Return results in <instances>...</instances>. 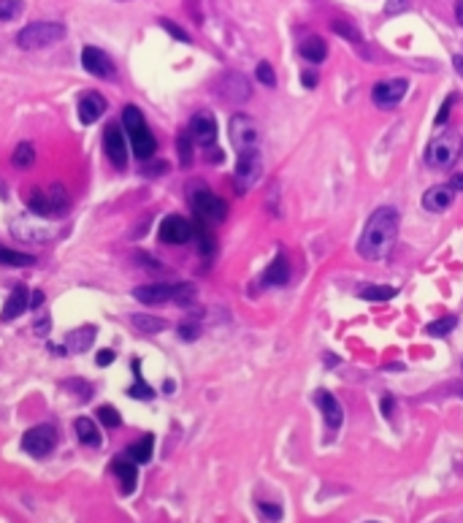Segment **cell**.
<instances>
[{
	"mask_svg": "<svg viewBox=\"0 0 463 523\" xmlns=\"http://www.w3.org/2000/svg\"><path fill=\"white\" fill-rule=\"evenodd\" d=\"M398 223H401V217H398L395 209H390V206L377 209L368 217L363 233H361V242H358L361 258H366V260L385 258L393 247V242H395V236H398Z\"/></svg>",
	"mask_w": 463,
	"mask_h": 523,
	"instance_id": "6da1fadb",
	"label": "cell"
},
{
	"mask_svg": "<svg viewBox=\"0 0 463 523\" xmlns=\"http://www.w3.org/2000/svg\"><path fill=\"white\" fill-rule=\"evenodd\" d=\"M122 127L127 130L133 155H136L139 160H149V157L155 155V150H157V141H155V136H152V130H149V125H146L144 114H141L139 106H130V103H127V106L122 109Z\"/></svg>",
	"mask_w": 463,
	"mask_h": 523,
	"instance_id": "7a4b0ae2",
	"label": "cell"
},
{
	"mask_svg": "<svg viewBox=\"0 0 463 523\" xmlns=\"http://www.w3.org/2000/svg\"><path fill=\"white\" fill-rule=\"evenodd\" d=\"M133 296L141 304H166V301H176L182 306H190L195 301V285L190 282H152V285H141L133 290Z\"/></svg>",
	"mask_w": 463,
	"mask_h": 523,
	"instance_id": "3957f363",
	"label": "cell"
},
{
	"mask_svg": "<svg viewBox=\"0 0 463 523\" xmlns=\"http://www.w3.org/2000/svg\"><path fill=\"white\" fill-rule=\"evenodd\" d=\"M68 206H71V198L63 185H52L49 190L30 187V193H27V209L36 217H60L68 212Z\"/></svg>",
	"mask_w": 463,
	"mask_h": 523,
	"instance_id": "277c9868",
	"label": "cell"
},
{
	"mask_svg": "<svg viewBox=\"0 0 463 523\" xmlns=\"http://www.w3.org/2000/svg\"><path fill=\"white\" fill-rule=\"evenodd\" d=\"M63 38H65V25L63 22H30V25L17 33V47L24 52L47 49V47H54Z\"/></svg>",
	"mask_w": 463,
	"mask_h": 523,
	"instance_id": "5b68a950",
	"label": "cell"
},
{
	"mask_svg": "<svg viewBox=\"0 0 463 523\" xmlns=\"http://www.w3.org/2000/svg\"><path fill=\"white\" fill-rule=\"evenodd\" d=\"M461 155V136L455 130H441L439 136L431 139L425 150V163L431 169H450Z\"/></svg>",
	"mask_w": 463,
	"mask_h": 523,
	"instance_id": "8992f818",
	"label": "cell"
},
{
	"mask_svg": "<svg viewBox=\"0 0 463 523\" xmlns=\"http://www.w3.org/2000/svg\"><path fill=\"white\" fill-rule=\"evenodd\" d=\"M190 203H193V212L198 214V220H203V223H222L228 217V203L206 187L190 190Z\"/></svg>",
	"mask_w": 463,
	"mask_h": 523,
	"instance_id": "52a82bcc",
	"label": "cell"
},
{
	"mask_svg": "<svg viewBox=\"0 0 463 523\" xmlns=\"http://www.w3.org/2000/svg\"><path fill=\"white\" fill-rule=\"evenodd\" d=\"M54 448H57V428L52 423L33 426L22 434V450L33 458H47Z\"/></svg>",
	"mask_w": 463,
	"mask_h": 523,
	"instance_id": "ba28073f",
	"label": "cell"
},
{
	"mask_svg": "<svg viewBox=\"0 0 463 523\" xmlns=\"http://www.w3.org/2000/svg\"><path fill=\"white\" fill-rule=\"evenodd\" d=\"M228 136H230V144L236 147V152H239V155H242V152L258 150V139H260V133H258V125H255V120H252V117H246V114H233V117H230Z\"/></svg>",
	"mask_w": 463,
	"mask_h": 523,
	"instance_id": "9c48e42d",
	"label": "cell"
},
{
	"mask_svg": "<svg viewBox=\"0 0 463 523\" xmlns=\"http://www.w3.org/2000/svg\"><path fill=\"white\" fill-rule=\"evenodd\" d=\"M263 174V157L260 152H242L239 155V163H236V174H233V185H236V193H246L255 187V182Z\"/></svg>",
	"mask_w": 463,
	"mask_h": 523,
	"instance_id": "30bf717a",
	"label": "cell"
},
{
	"mask_svg": "<svg viewBox=\"0 0 463 523\" xmlns=\"http://www.w3.org/2000/svg\"><path fill=\"white\" fill-rule=\"evenodd\" d=\"M407 90H409V81H407V79H385V81L374 84L371 100H374L379 109H393V106H398V103L404 100Z\"/></svg>",
	"mask_w": 463,
	"mask_h": 523,
	"instance_id": "8fae6325",
	"label": "cell"
},
{
	"mask_svg": "<svg viewBox=\"0 0 463 523\" xmlns=\"http://www.w3.org/2000/svg\"><path fill=\"white\" fill-rule=\"evenodd\" d=\"M103 152L114 163V169H125L127 166V141H125L122 125L117 123L106 125V130H103Z\"/></svg>",
	"mask_w": 463,
	"mask_h": 523,
	"instance_id": "7c38bea8",
	"label": "cell"
},
{
	"mask_svg": "<svg viewBox=\"0 0 463 523\" xmlns=\"http://www.w3.org/2000/svg\"><path fill=\"white\" fill-rule=\"evenodd\" d=\"M195 236V225L179 214H171L160 223V242L166 244H187Z\"/></svg>",
	"mask_w": 463,
	"mask_h": 523,
	"instance_id": "4fadbf2b",
	"label": "cell"
},
{
	"mask_svg": "<svg viewBox=\"0 0 463 523\" xmlns=\"http://www.w3.org/2000/svg\"><path fill=\"white\" fill-rule=\"evenodd\" d=\"M190 136H193V141H198L201 147H214V141H217V120H214V114L212 111H195L193 120H190Z\"/></svg>",
	"mask_w": 463,
	"mask_h": 523,
	"instance_id": "5bb4252c",
	"label": "cell"
},
{
	"mask_svg": "<svg viewBox=\"0 0 463 523\" xmlns=\"http://www.w3.org/2000/svg\"><path fill=\"white\" fill-rule=\"evenodd\" d=\"M81 65H84L87 74L97 76V79H111V76L117 74L114 60L103 49H97V47H84L81 49Z\"/></svg>",
	"mask_w": 463,
	"mask_h": 523,
	"instance_id": "9a60e30c",
	"label": "cell"
},
{
	"mask_svg": "<svg viewBox=\"0 0 463 523\" xmlns=\"http://www.w3.org/2000/svg\"><path fill=\"white\" fill-rule=\"evenodd\" d=\"M217 93H219V95H222L225 100L242 103V100H246L249 95H252V87H249L246 76L236 74V71H230V74H225V76H222V79L217 81Z\"/></svg>",
	"mask_w": 463,
	"mask_h": 523,
	"instance_id": "2e32d148",
	"label": "cell"
},
{
	"mask_svg": "<svg viewBox=\"0 0 463 523\" xmlns=\"http://www.w3.org/2000/svg\"><path fill=\"white\" fill-rule=\"evenodd\" d=\"M315 404L320 407V412L325 418V426L336 434L341 428V421H344V409H341L339 399L333 393H328V391H315Z\"/></svg>",
	"mask_w": 463,
	"mask_h": 523,
	"instance_id": "e0dca14e",
	"label": "cell"
},
{
	"mask_svg": "<svg viewBox=\"0 0 463 523\" xmlns=\"http://www.w3.org/2000/svg\"><path fill=\"white\" fill-rule=\"evenodd\" d=\"M11 231L22 242H49V239H54V228L47 223L36 225L30 220H17V223H11Z\"/></svg>",
	"mask_w": 463,
	"mask_h": 523,
	"instance_id": "ac0fdd59",
	"label": "cell"
},
{
	"mask_svg": "<svg viewBox=\"0 0 463 523\" xmlns=\"http://www.w3.org/2000/svg\"><path fill=\"white\" fill-rule=\"evenodd\" d=\"M111 472L117 474V480H120L122 494L130 497V494L136 491V483H139V464H133L127 455H125V458H114Z\"/></svg>",
	"mask_w": 463,
	"mask_h": 523,
	"instance_id": "d6986e66",
	"label": "cell"
},
{
	"mask_svg": "<svg viewBox=\"0 0 463 523\" xmlns=\"http://www.w3.org/2000/svg\"><path fill=\"white\" fill-rule=\"evenodd\" d=\"M27 306H30V293H27L24 285H17V288L8 293V299H6V306H3V312H0V320H6V323H8V320H17Z\"/></svg>",
	"mask_w": 463,
	"mask_h": 523,
	"instance_id": "ffe728a7",
	"label": "cell"
},
{
	"mask_svg": "<svg viewBox=\"0 0 463 523\" xmlns=\"http://www.w3.org/2000/svg\"><path fill=\"white\" fill-rule=\"evenodd\" d=\"M106 111V100L100 93H84L79 100V120L81 125H93L95 120H100V114Z\"/></svg>",
	"mask_w": 463,
	"mask_h": 523,
	"instance_id": "44dd1931",
	"label": "cell"
},
{
	"mask_svg": "<svg viewBox=\"0 0 463 523\" xmlns=\"http://www.w3.org/2000/svg\"><path fill=\"white\" fill-rule=\"evenodd\" d=\"M453 198H455V193L450 190V185H437V187L425 190V196H423V206H425L428 212L439 214V212H444V209L453 203Z\"/></svg>",
	"mask_w": 463,
	"mask_h": 523,
	"instance_id": "7402d4cb",
	"label": "cell"
},
{
	"mask_svg": "<svg viewBox=\"0 0 463 523\" xmlns=\"http://www.w3.org/2000/svg\"><path fill=\"white\" fill-rule=\"evenodd\" d=\"M288 282H290V263H288V255L279 252L274 263L263 272V285H288Z\"/></svg>",
	"mask_w": 463,
	"mask_h": 523,
	"instance_id": "603a6c76",
	"label": "cell"
},
{
	"mask_svg": "<svg viewBox=\"0 0 463 523\" xmlns=\"http://www.w3.org/2000/svg\"><path fill=\"white\" fill-rule=\"evenodd\" d=\"M298 52H301V57H304L306 63H312V65H320V63L328 57V47H325V41H322L320 36H309V38H304L301 47H298Z\"/></svg>",
	"mask_w": 463,
	"mask_h": 523,
	"instance_id": "cb8c5ba5",
	"label": "cell"
},
{
	"mask_svg": "<svg viewBox=\"0 0 463 523\" xmlns=\"http://www.w3.org/2000/svg\"><path fill=\"white\" fill-rule=\"evenodd\" d=\"M73 428H76V437H79L81 445H87V448H100V442H103L100 428H97L90 418H76V421H73Z\"/></svg>",
	"mask_w": 463,
	"mask_h": 523,
	"instance_id": "d4e9b609",
	"label": "cell"
},
{
	"mask_svg": "<svg viewBox=\"0 0 463 523\" xmlns=\"http://www.w3.org/2000/svg\"><path fill=\"white\" fill-rule=\"evenodd\" d=\"M93 342H95V325H81V328L68 334V345L65 348L71 352H84V350L93 348Z\"/></svg>",
	"mask_w": 463,
	"mask_h": 523,
	"instance_id": "484cf974",
	"label": "cell"
},
{
	"mask_svg": "<svg viewBox=\"0 0 463 523\" xmlns=\"http://www.w3.org/2000/svg\"><path fill=\"white\" fill-rule=\"evenodd\" d=\"M152 450H155V437H152V434H144L136 445L127 448V458H130L133 464H149Z\"/></svg>",
	"mask_w": 463,
	"mask_h": 523,
	"instance_id": "4316f807",
	"label": "cell"
},
{
	"mask_svg": "<svg viewBox=\"0 0 463 523\" xmlns=\"http://www.w3.org/2000/svg\"><path fill=\"white\" fill-rule=\"evenodd\" d=\"M33 163H36V150H33L30 141H22V144L14 150V155H11V166L24 171V169H33Z\"/></svg>",
	"mask_w": 463,
	"mask_h": 523,
	"instance_id": "83f0119b",
	"label": "cell"
},
{
	"mask_svg": "<svg viewBox=\"0 0 463 523\" xmlns=\"http://www.w3.org/2000/svg\"><path fill=\"white\" fill-rule=\"evenodd\" d=\"M0 266H14V269H19V266H36V258L0 244Z\"/></svg>",
	"mask_w": 463,
	"mask_h": 523,
	"instance_id": "f1b7e54d",
	"label": "cell"
},
{
	"mask_svg": "<svg viewBox=\"0 0 463 523\" xmlns=\"http://www.w3.org/2000/svg\"><path fill=\"white\" fill-rule=\"evenodd\" d=\"M398 296L395 288H388V285H366L361 290V299L363 301H390Z\"/></svg>",
	"mask_w": 463,
	"mask_h": 523,
	"instance_id": "f546056e",
	"label": "cell"
},
{
	"mask_svg": "<svg viewBox=\"0 0 463 523\" xmlns=\"http://www.w3.org/2000/svg\"><path fill=\"white\" fill-rule=\"evenodd\" d=\"M130 323H133V328H139L144 334H160L166 328V323L160 318H152V315H130Z\"/></svg>",
	"mask_w": 463,
	"mask_h": 523,
	"instance_id": "4dcf8cb0",
	"label": "cell"
},
{
	"mask_svg": "<svg viewBox=\"0 0 463 523\" xmlns=\"http://www.w3.org/2000/svg\"><path fill=\"white\" fill-rule=\"evenodd\" d=\"M133 372H136V385H133V388H127V396H130V399H152V396H155V391H152L144 380H141L139 361H133Z\"/></svg>",
	"mask_w": 463,
	"mask_h": 523,
	"instance_id": "1f68e13d",
	"label": "cell"
},
{
	"mask_svg": "<svg viewBox=\"0 0 463 523\" xmlns=\"http://www.w3.org/2000/svg\"><path fill=\"white\" fill-rule=\"evenodd\" d=\"M63 388H65L68 393H73L76 399H93V393H95L87 380H76V377H73V380H65Z\"/></svg>",
	"mask_w": 463,
	"mask_h": 523,
	"instance_id": "d6a6232c",
	"label": "cell"
},
{
	"mask_svg": "<svg viewBox=\"0 0 463 523\" xmlns=\"http://www.w3.org/2000/svg\"><path fill=\"white\" fill-rule=\"evenodd\" d=\"M176 152H179L182 166H190V163H193V136H190V130L179 133V139H176Z\"/></svg>",
	"mask_w": 463,
	"mask_h": 523,
	"instance_id": "836d02e7",
	"label": "cell"
},
{
	"mask_svg": "<svg viewBox=\"0 0 463 523\" xmlns=\"http://www.w3.org/2000/svg\"><path fill=\"white\" fill-rule=\"evenodd\" d=\"M24 11L22 0H0V22H14Z\"/></svg>",
	"mask_w": 463,
	"mask_h": 523,
	"instance_id": "e575fe53",
	"label": "cell"
},
{
	"mask_svg": "<svg viewBox=\"0 0 463 523\" xmlns=\"http://www.w3.org/2000/svg\"><path fill=\"white\" fill-rule=\"evenodd\" d=\"M97 421L106 426V428H120L122 415L111 407V404H103V407H97Z\"/></svg>",
	"mask_w": 463,
	"mask_h": 523,
	"instance_id": "d590c367",
	"label": "cell"
},
{
	"mask_svg": "<svg viewBox=\"0 0 463 523\" xmlns=\"http://www.w3.org/2000/svg\"><path fill=\"white\" fill-rule=\"evenodd\" d=\"M331 30L333 33H339L341 38H347L350 44H361V33L355 30V27L350 25V22H344V19H336V22H331Z\"/></svg>",
	"mask_w": 463,
	"mask_h": 523,
	"instance_id": "8d00e7d4",
	"label": "cell"
},
{
	"mask_svg": "<svg viewBox=\"0 0 463 523\" xmlns=\"http://www.w3.org/2000/svg\"><path fill=\"white\" fill-rule=\"evenodd\" d=\"M195 236H198V242H201V252H203L206 258H212V255H214V239H212V233L203 228V220L195 225Z\"/></svg>",
	"mask_w": 463,
	"mask_h": 523,
	"instance_id": "74e56055",
	"label": "cell"
},
{
	"mask_svg": "<svg viewBox=\"0 0 463 523\" xmlns=\"http://www.w3.org/2000/svg\"><path fill=\"white\" fill-rule=\"evenodd\" d=\"M455 325H458V318H453V315H450V318H439V320H434V323L428 325L425 331H428L431 336H444V334H450Z\"/></svg>",
	"mask_w": 463,
	"mask_h": 523,
	"instance_id": "f35d334b",
	"label": "cell"
},
{
	"mask_svg": "<svg viewBox=\"0 0 463 523\" xmlns=\"http://www.w3.org/2000/svg\"><path fill=\"white\" fill-rule=\"evenodd\" d=\"M255 76H258V81H260V84H266V87H276V74H274V68L268 65L266 60H263V63H258V71H255Z\"/></svg>",
	"mask_w": 463,
	"mask_h": 523,
	"instance_id": "ab89813d",
	"label": "cell"
},
{
	"mask_svg": "<svg viewBox=\"0 0 463 523\" xmlns=\"http://www.w3.org/2000/svg\"><path fill=\"white\" fill-rule=\"evenodd\" d=\"M179 336H182L185 342H193V339H198V336H201V325L193 323V320L182 323V325H179Z\"/></svg>",
	"mask_w": 463,
	"mask_h": 523,
	"instance_id": "60d3db41",
	"label": "cell"
},
{
	"mask_svg": "<svg viewBox=\"0 0 463 523\" xmlns=\"http://www.w3.org/2000/svg\"><path fill=\"white\" fill-rule=\"evenodd\" d=\"M160 25H163V30H168L171 36L176 38V41H185V44H190V36L182 30V27L176 25V22H171V19H160Z\"/></svg>",
	"mask_w": 463,
	"mask_h": 523,
	"instance_id": "b9f144b4",
	"label": "cell"
},
{
	"mask_svg": "<svg viewBox=\"0 0 463 523\" xmlns=\"http://www.w3.org/2000/svg\"><path fill=\"white\" fill-rule=\"evenodd\" d=\"M258 507H260V513L266 515L268 521H279V518H282V507H279V504H268V501H258Z\"/></svg>",
	"mask_w": 463,
	"mask_h": 523,
	"instance_id": "7bdbcfd3",
	"label": "cell"
},
{
	"mask_svg": "<svg viewBox=\"0 0 463 523\" xmlns=\"http://www.w3.org/2000/svg\"><path fill=\"white\" fill-rule=\"evenodd\" d=\"M453 103H455V95H450V98L444 100V106L439 109V114H437V125H447V117H450V109H453Z\"/></svg>",
	"mask_w": 463,
	"mask_h": 523,
	"instance_id": "ee69618b",
	"label": "cell"
},
{
	"mask_svg": "<svg viewBox=\"0 0 463 523\" xmlns=\"http://www.w3.org/2000/svg\"><path fill=\"white\" fill-rule=\"evenodd\" d=\"M409 8V3L407 0H388V6H385V14H395V11H407Z\"/></svg>",
	"mask_w": 463,
	"mask_h": 523,
	"instance_id": "f6af8a7d",
	"label": "cell"
},
{
	"mask_svg": "<svg viewBox=\"0 0 463 523\" xmlns=\"http://www.w3.org/2000/svg\"><path fill=\"white\" fill-rule=\"evenodd\" d=\"M114 358H117V352H114V350H100L95 361H97V366H109Z\"/></svg>",
	"mask_w": 463,
	"mask_h": 523,
	"instance_id": "bcb514c9",
	"label": "cell"
},
{
	"mask_svg": "<svg viewBox=\"0 0 463 523\" xmlns=\"http://www.w3.org/2000/svg\"><path fill=\"white\" fill-rule=\"evenodd\" d=\"M450 190H453V193H455V190H463V174H455L450 179Z\"/></svg>",
	"mask_w": 463,
	"mask_h": 523,
	"instance_id": "7dc6e473",
	"label": "cell"
},
{
	"mask_svg": "<svg viewBox=\"0 0 463 523\" xmlns=\"http://www.w3.org/2000/svg\"><path fill=\"white\" fill-rule=\"evenodd\" d=\"M301 81H304V87H317V74H309V71H306V74L301 76Z\"/></svg>",
	"mask_w": 463,
	"mask_h": 523,
	"instance_id": "c3c4849f",
	"label": "cell"
},
{
	"mask_svg": "<svg viewBox=\"0 0 463 523\" xmlns=\"http://www.w3.org/2000/svg\"><path fill=\"white\" fill-rule=\"evenodd\" d=\"M455 19L463 27V0H455Z\"/></svg>",
	"mask_w": 463,
	"mask_h": 523,
	"instance_id": "681fc988",
	"label": "cell"
},
{
	"mask_svg": "<svg viewBox=\"0 0 463 523\" xmlns=\"http://www.w3.org/2000/svg\"><path fill=\"white\" fill-rule=\"evenodd\" d=\"M41 304H44V293H41V290H36V293H33V299H30V306H41Z\"/></svg>",
	"mask_w": 463,
	"mask_h": 523,
	"instance_id": "f907efd6",
	"label": "cell"
},
{
	"mask_svg": "<svg viewBox=\"0 0 463 523\" xmlns=\"http://www.w3.org/2000/svg\"><path fill=\"white\" fill-rule=\"evenodd\" d=\"M453 65H455L458 76H463V54H455V57H453Z\"/></svg>",
	"mask_w": 463,
	"mask_h": 523,
	"instance_id": "816d5d0a",
	"label": "cell"
},
{
	"mask_svg": "<svg viewBox=\"0 0 463 523\" xmlns=\"http://www.w3.org/2000/svg\"><path fill=\"white\" fill-rule=\"evenodd\" d=\"M390 407H393V399H390V396H385V399H382V412H385L388 418H390Z\"/></svg>",
	"mask_w": 463,
	"mask_h": 523,
	"instance_id": "f5cc1de1",
	"label": "cell"
},
{
	"mask_svg": "<svg viewBox=\"0 0 463 523\" xmlns=\"http://www.w3.org/2000/svg\"><path fill=\"white\" fill-rule=\"evenodd\" d=\"M366 523H377V521H366Z\"/></svg>",
	"mask_w": 463,
	"mask_h": 523,
	"instance_id": "db71d44e",
	"label": "cell"
}]
</instances>
